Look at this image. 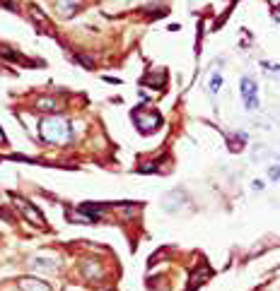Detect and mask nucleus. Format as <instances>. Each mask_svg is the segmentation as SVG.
I'll list each match as a JSON object with an SVG mask.
<instances>
[{"label":"nucleus","instance_id":"9d476101","mask_svg":"<svg viewBox=\"0 0 280 291\" xmlns=\"http://www.w3.org/2000/svg\"><path fill=\"white\" fill-rule=\"evenodd\" d=\"M271 3H273V5H280V0H271Z\"/></svg>","mask_w":280,"mask_h":291},{"label":"nucleus","instance_id":"f257e3e1","mask_svg":"<svg viewBox=\"0 0 280 291\" xmlns=\"http://www.w3.org/2000/svg\"><path fill=\"white\" fill-rule=\"evenodd\" d=\"M41 137L46 142H68L70 140V125L66 118H46L41 120Z\"/></svg>","mask_w":280,"mask_h":291},{"label":"nucleus","instance_id":"20e7f679","mask_svg":"<svg viewBox=\"0 0 280 291\" xmlns=\"http://www.w3.org/2000/svg\"><path fill=\"white\" fill-rule=\"evenodd\" d=\"M17 207L22 209V214H24V217H27L29 221L34 224V227H46V219L41 217V214H39V212H37V209H34V207H32L29 202H24V200H17Z\"/></svg>","mask_w":280,"mask_h":291},{"label":"nucleus","instance_id":"f03ea898","mask_svg":"<svg viewBox=\"0 0 280 291\" xmlns=\"http://www.w3.org/2000/svg\"><path fill=\"white\" fill-rule=\"evenodd\" d=\"M133 118H135V123L140 125L143 133H155V130L159 127V123H162V118H159L155 111H150V113H148V111H135V113H133Z\"/></svg>","mask_w":280,"mask_h":291},{"label":"nucleus","instance_id":"7ed1b4c3","mask_svg":"<svg viewBox=\"0 0 280 291\" xmlns=\"http://www.w3.org/2000/svg\"><path fill=\"white\" fill-rule=\"evenodd\" d=\"M242 96H244V104H246V109H256V106H259L256 84H254L249 77H244V80H242Z\"/></svg>","mask_w":280,"mask_h":291},{"label":"nucleus","instance_id":"39448f33","mask_svg":"<svg viewBox=\"0 0 280 291\" xmlns=\"http://www.w3.org/2000/svg\"><path fill=\"white\" fill-rule=\"evenodd\" d=\"M68 219L73 221V224H94L97 219L92 217V214H87L82 207L80 209H68Z\"/></svg>","mask_w":280,"mask_h":291},{"label":"nucleus","instance_id":"9b49d317","mask_svg":"<svg viewBox=\"0 0 280 291\" xmlns=\"http://www.w3.org/2000/svg\"><path fill=\"white\" fill-rule=\"evenodd\" d=\"M3 140H5V137H3V133H0V142H3Z\"/></svg>","mask_w":280,"mask_h":291},{"label":"nucleus","instance_id":"423d86ee","mask_svg":"<svg viewBox=\"0 0 280 291\" xmlns=\"http://www.w3.org/2000/svg\"><path fill=\"white\" fill-rule=\"evenodd\" d=\"M77 3L80 0H58L56 3V8L61 15H66V17H73L75 15V8H77Z\"/></svg>","mask_w":280,"mask_h":291},{"label":"nucleus","instance_id":"6e6552de","mask_svg":"<svg viewBox=\"0 0 280 291\" xmlns=\"http://www.w3.org/2000/svg\"><path fill=\"white\" fill-rule=\"evenodd\" d=\"M220 84H222V80H220V77H213V80H210V89L217 91L220 89Z\"/></svg>","mask_w":280,"mask_h":291},{"label":"nucleus","instance_id":"1a4fd4ad","mask_svg":"<svg viewBox=\"0 0 280 291\" xmlns=\"http://www.w3.org/2000/svg\"><path fill=\"white\" fill-rule=\"evenodd\" d=\"M268 173H271V178H275V181H278V178H280V169H278V166H275V169H271V171H268Z\"/></svg>","mask_w":280,"mask_h":291},{"label":"nucleus","instance_id":"0eeeda50","mask_svg":"<svg viewBox=\"0 0 280 291\" xmlns=\"http://www.w3.org/2000/svg\"><path fill=\"white\" fill-rule=\"evenodd\" d=\"M22 289L24 291H51L44 282H37V279H24L22 282Z\"/></svg>","mask_w":280,"mask_h":291}]
</instances>
